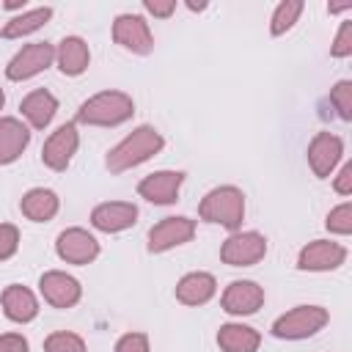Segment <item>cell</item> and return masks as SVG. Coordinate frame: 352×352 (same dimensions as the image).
<instances>
[{
  "instance_id": "obj_1",
  "label": "cell",
  "mask_w": 352,
  "mask_h": 352,
  "mask_svg": "<svg viewBox=\"0 0 352 352\" xmlns=\"http://www.w3.org/2000/svg\"><path fill=\"white\" fill-rule=\"evenodd\" d=\"M162 148H165V138H162L154 126L140 124V126H135L124 140H118V143L107 151L104 165H107L110 173H124V170H129V168L143 165L146 160H151V157L160 154Z\"/></svg>"
},
{
  "instance_id": "obj_2",
  "label": "cell",
  "mask_w": 352,
  "mask_h": 352,
  "mask_svg": "<svg viewBox=\"0 0 352 352\" xmlns=\"http://www.w3.org/2000/svg\"><path fill=\"white\" fill-rule=\"evenodd\" d=\"M135 113V102L124 91H99L88 96L80 110L74 124H88V126H118L129 121Z\"/></svg>"
},
{
  "instance_id": "obj_3",
  "label": "cell",
  "mask_w": 352,
  "mask_h": 352,
  "mask_svg": "<svg viewBox=\"0 0 352 352\" xmlns=\"http://www.w3.org/2000/svg\"><path fill=\"white\" fill-rule=\"evenodd\" d=\"M198 217L204 223H217L228 231H239L245 220V192L234 184H220L209 190L198 204Z\"/></svg>"
},
{
  "instance_id": "obj_4",
  "label": "cell",
  "mask_w": 352,
  "mask_h": 352,
  "mask_svg": "<svg viewBox=\"0 0 352 352\" xmlns=\"http://www.w3.org/2000/svg\"><path fill=\"white\" fill-rule=\"evenodd\" d=\"M327 322H330L327 308H322V305H297V308L286 311L283 316H278L272 322V336L283 338V341H302V338L316 336Z\"/></svg>"
},
{
  "instance_id": "obj_5",
  "label": "cell",
  "mask_w": 352,
  "mask_h": 352,
  "mask_svg": "<svg viewBox=\"0 0 352 352\" xmlns=\"http://www.w3.org/2000/svg\"><path fill=\"white\" fill-rule=\"evenodd\" d=\"M267 256V236L258 231H234L220 245V261L228 267H253Z\"/></svg>"
},
{
  "instance_id": "obj_6",
  "label": "cell",
  "mask_w": 352,
  "mask_h": 352,
  "mask_svg": "<svg viewBox=\"0 0 352 352\" xmlns=\"http://www.w3.org/2000/svg\"><path fill=\"white\" fill-rule=\"evenodd\" d=\"M55 60V47L50 41H33V44H25L6 66V77L11 82H22V80H30L36 74H41L44 69H50Z\"/></svg>"
},
{
  "instance_id": "obj_7",
  "label": "cell",
  "mask_w": 352,
  "mask_h": 352,
  "mask_svg": "<svg viewBox=\"0 0 352 352\" xmlns=\"http://www.w3.org/2000/svg\"><path fill=\"white\" fill-rule=\"evenodd\" d=\"M77 146H80L77 124H74V121H66V124H60V126L44 140V146H41V162H44L50 170L60 173V170L69 168L72 157L77 154Z\"/></svg>"
},
{
  "instance_id": "obj_8",
  "label": "cell",
  "mask_w": 352,
  "mask_h": 352,
  "mask_svg": "<svg viewBox=\"0 0 352 352\" xmlns=\"http://www.w3.org/2000/svg\"><path fill=\"white\" fill-rule=\"evenodd\" d=\"M55 253H58V258L66 261V264L85 267V264H91V261L99 256V239H96L91 231L72 226V228H66V231L58 234V239H55Z\"/></svg>"
},
{
  "instance_id": "obj_9",
  "label": "cell",
  "mask_w": 352,
  "mask_h": 352,
  "mask_svg": "<svg viewBox=\"0 0 352 352\" xmlns=\"http://www.w3.org/2000/svg\"><path fill=\"white\" fill-rule=\"evenodd\" d=\"M195 236V220L184 217V214H173V217H162L160 223H154L148 228V253H165L170 248H179L184 242H190Z\"/></svg>"
},
{
  "instance_id": "obj_10",
  "label": "cell",
  "mask_w": 352,
  "mask_h": 352,
  "mask_svg": "<svg viewBox=\"0 0 352 352\" xmlns=\"http://www.w3.org/2000/svg\"><path fill=\"white\" fill-rule=\"evenodd\" d=\"M113 41L135 55H148L154 50V36L140 14H118L113 22Z\"/></svg>"
},
{
  "instance_id": "obj_11",
  "label": "cell",
  "mask_w": 352,
  "mask_h": 352,
  "mask_svg": "<svg viewBox=\"0 0 352 352\" xmlns=\"http://www.w3.org/2000/svg\"><path fill=\"white\" fill-rule=\"evenodd\" d=\"M346 261V248L333 239H314L297 256V270L302 272H330Z\"/></svg>"
},
{
  "instance_id": "obj_12",
  "label": "cell",
  "mask_w": 352,
  "mask_h": 352,
  "mask_svg": "<svg viewBox=\"0 0 352 352\" xmlns=\"http://www.w3.org/2000/svg\"><path fill=\"white\" fill-rule=\"evenodd\" d=\"M38 292L44 297V302H50L52 308H72L80 302L82 297V286L74 275L60 272V270H50L38 278Z\"/></svg>"
},
{
  "instance_id": "obj_13",
  "label": "cell",
  "mask_w": 352,
  "mask_h": 352,
  "mask_svg": "<svg viewBox=\"0 0 352 352\" xmlns=\"http://www.w3.org/2000/svg\"><path fill=\"white\" fill-rule=\"evenodd\" d=\"M344 157V140L333 132H316L308 143V165L314 170V176L319 179H327L336 165L341 162Z\"/></svg>"
},
{
  "instance_id": "obj_14",
  "label": "cell",
  "mask_w": 352,
  "mask_h": 352,
  "mask_svg": "<svg viewBox=\"0 0 352 352\" xmlns=\"http://www.w3.org/2000/svg\"><path fill=\"white\" fill-rule=\"evenodd\" d=\"M184 184V170H154L138 182V195L148 204L168 206L179 198V190Z\"/></svg>"
},
{
  "instance_id": "obj_15",
  "label": "cell",
  "mask_w": 352,
  "mask_h": 352,
  "mask_svg": "<svg viewBox=\"0 0 352 352\" xmlns=\"http://www.w3.org/2000/svg\"><path fill=\"white\" fill-rule=\"evenodd\" d=\"M264 305V289L256 280H231L220 297V308L231 316H250Z\"/></svg>"
},
{
  "instance_id": "obj_16",
  "label": "cell",
  "mask_w": 352,
  "mask_h": 352,
  "mask_svg": "<svg viewBox=\"0 0 352 352\" xmlns=\"http://www.w3.org/2000/svg\"><path fill=\"white\" fill-rule=\"evenodd\" d=\"M135 223H138V206L132 201H104V204H96L91 212V226L104 234L126 231Z\"/></svg>"
},
{
  "instance_id": "obj_17",
  "label": "cell",
  "mask_w": 352,
  "mask_h": 352,
  "mask_svg": "<svg viewBox=\"0 0 352 352\" xmlns=\"http://www.w3.org/2000/svg\"><path fill=\"white\" fill-rule=\"evenodd\" d=\"M0 305H3V314H6L11 322H16V324H28V322H33V319L38 316V300H36V294H33L28 286H22V283L6 286L3 294H0Z\"/></svg>"
},
{
  "instance_id": "obj_18",
  "label": "cell",
  "mask_w": 352,
  "mask_h": 352,
  "mask_svg": "<svg viewBox=\"0 0 352 352\" xmlns=\"http://www.w3.org/2000/svg\"><path fill=\"white\" fill-rule=\"evenodd\" d=\"M30 143V126L14 116L0 118V165H11L22 157Z\"/></svg>"
},
{
  "instance_id": "obj_19",
  "label": "cell",
  "mask_w": 352,
  "mask_h": 352,
  "mask_svg": "<svg viewBox=\"0 0 352 352\" xmlns=\"http://www.w3.org/2000/svg\"><path fill=\"white\" fill-rule=\"evenodd\" d=\"M55 63L66 77H80L91 63V50L85 44V38H80V36L60 38L55 47Z\"/></svg>"
},
{
  "instance_id": "obj_20",
  "label": "cell",
  "mask_w": 352,
  "mask_h": 352,
  "mask_svg": "<svg viewBox=\"0 0 352 352\" xmlns=\"http://www.w3.org/2000/svg\"><path fill=\"white\" fill-rule=\"evenodd\" d=\"M217 294V280L212 272H187L176 283V300L182 305H204Z\"/></svg>"
},
{
  "instance_id": "obj_21",
  "label": "cell",
  "mask_w": 352,
  "mask_h": 352,
  "mask_svg": "<svg viewBox=\"0 0 352 352\" xmlns=\"http://www.w3.org/2000/svg\"><path fill=\"white\" fill-rule=\"evenodd\" d=\"M19 110H22L25 121H28L33 129H44V126H50V121H52L55 113H58V99H55L47 88H36V91H30V94L19 102Z\"/></svg>"
},
{
  "instance_id": "obj_22",
  "label": "cell",
  "mask_w": 352,
  "mask_h": 352,
  "mask_svg": "<svg viewBox=\"0 0 352 352\" xmlns=\"http://www.w3.org/2000/svg\"><path fill=\"white\" fill-rule=\"evenodd\" d=\"M19 209H22V214H25L28 220H33V223H47V220H52V217L58 214L60 198H58V192L50 190V187H33V190H28V192L22 195Z\"/></svg>"
},
{
  "instance_id": "obj_23",
  "label": "cell",
  "mask_w": 352,
  "mask_h": 352,
  "mask_svg": "<svg viewBox=\"0 0 352 352\" xmlns=\"http://www.w3.org/2000/svg\"><path fill=\"white\" fill-rule=\"evenodd\" d=\"M217 346L223 352H258L261 333L250 324L228 322V324H220V330H217Z\"/></svg>"
},
{
  "instance_id": "obj_24",
  "label": "cell",
  "mask_w": 352,
  "mask_h": 352,
  "mask_svg": "<svg viewBox=\"0 0 352 352\" xmlns=\"http://www.w3.org/2000/svg\"><path fill=\"white\" fill-rule=\"evenodd\" d=\"M50 16H52V8H50V6H38V8L22 11V14L11 16V19L3 25L0 36H3V38H22V36H30V33H36L38 28H44V25L50 22Z\"/></svg>"
},
{
  "instance_id": "obj_25",
  "label": "cell",
  "mask_w": 352,
  "mask_h": 352,
  "mask_svg": "<svg viewBox=\"0 0 352 352\" xmlns=\"http://www.w3.org/2000/svg\"><path fill=\"white\" fill-rule=\"evenodd\" d=\"M302 8H305L302 0H283V3H278L275 11H272V19H270V33L272 36H283L286 30H292L294 22L300 19Z\"/></svg>"
},
{
  "instance_id": "obj_26",
  "label": "cell",
  "mask_w": 352,
  "mask_h": 352,
  "mask_svg": "<svg viewBox=\"0 0 352 352\" xmlns=\"http://www.w3.org/2000/svg\"><path fill=\"white\" fill-rule=\"evenodd\" d=\"M44 352H88V346L77 333L58 330L44 338Z\"/></svg>"
},
{
  "instance_id": "obj_27",
  "label": "cell",
  "mask_w": 352,
  "mask_h": 352,
  "mask_svg": "<svg viewBox=\"0 0 352 352\" xmlns=\"http://www.w3.org/2000/svg\"><path fill=\"white\" fill-rule=\"evenodd\" d=\"M330 104L336 107L341 121H352V82L349 80H338L330 88Z\"/></svg>"
},
{
  "instance_id": "obj_28",
  "label": "cell",
  "mask_w": 352,
  "mask_h": 352,
  "mask_svg": "<svg viewBox=\"0 0 352 352\" xmlns=\"http://www.w3.org/2000/svg\"><path fill=\"white\" fill-rule=\"evenodd\" d=\"M324 226H327V231H330V234L349 236V234H352V204H349V201H344V204H338L336 209H330V214H327Z\"/></svg>"
},
{
  "instance_id": "obj_29",
  "label": "cell",
  "mask_w": 352,
  "mask_h": 352,
  "mask_svg": "<svg viewBox=\"0 0 352 352\" xmlns=\"http://www.w3.org/2000/svg\"><path fill=\"white\" fill-rule=\"evenodd\" d=\"M330 55L333 58H349L352 55V19L341 22V28L330 44Z\"/></svg>"
},
{
  "instance_id": "obj_30",
  "label": "cell",
  "mask_w": 352,
  "mask_h": 352,
  "mask_svg": "<svg viewBox=\"0 0 352 352\" xmlns=\"http://www.w3.org/2000/svg\"><path fill=\"white\" fill-rule=\"evenodd\" d=\"M19 250V228L14 223H0V261Z\"/></svg>"
},
{
  "instance_id": "obj_31",
  "label": "cell",
  "mask_w": 352,
  "mask_h": 352,
  "mask_svg": "<svg viewBox=\"0 0 352 352\" xmlns=\"http://www.w3.org/2000/svg\"><path fill=\"white\" fill-rule=\"evenodd\" d=\"M113 352H151L148 349V336L146 333H124L116 341V349Z\"/></svg>"
},
{
  "instance_id": "obj_32",
  "label": "cell",
  "mask_w": 352,
  "mask_h": 352,
  "mask_svg": "<svg viewBox=\"0 0 352 352\" xmlns=\"http://www.w3.org/2000/svg\"><path fill=\"white\" fill-rule=\"evenodd\" d=\"M0 352H30V344L22 333H3L0 336Z\"/></svg>"
},
{
  "instance_id": "obj_33",
  "label": "cell",
  "mask_w": 352,
  "mask_h": 352,
  "mask_svg": "<svg viewBox=\"0 0 352 352\" xmlns=\"http://www.w3.org/2000/svg\"><path fill=\"white\" fill-rule=\"evenodd\" d=\"M143 8H146L151 16L168 19V16L176 11V0H143Z\"/></svg>"
},
{
  "instance_id": "obj_34",
  "label": "cell",
  "mask_w": 352,
  "mask_h": 352,
  "mask_svg": "<svg viewBox=\"0 0 352 352\" xmlns=\"http://www.w3.org/2000/svg\"><path fill=\"white\" fill-rule=\"evenodd\" d=\"M333 190H336L338 195H352V162H344V165H341L336 182H333Z\"/></svg>"
},
{
  "instance_id": "obj_35",
  "label": "cell",
  "mask_w": 352,
  "mask_h": 352,
  "mask_svg": "<svg viewBox=\"0 0 352 352\" xmlns=\"http://www.w3.org/2000/svg\"><path fill=\"white\" fill-rule=\"evenodd\" d=\"M341 11H352V3H341V6H327V14H341Z\"/></svg>"
},
{
  "instance_id": "obj_36",
  "label": "cell",
  "mask_w": 352,
  "mask_h": 352,
  "mask_svg": "<svg viewBox=\"0 0 352 352\" xmlns=\"http://www.w3.org/2000/svg\"><path fill=\"white\" fill-rule=\"evenodd\" d=\"M3 8H8V11L22 8V11H25V0H8V3H3Z\"/></svg>"
},
{
  "instance_id": "obj_37",
  "label": "cell",
  "mask_w": 352,
  "mask_h": 352,
  "mask_svg": "<svg viewBox=\"0 0 352 352\" xmlns=\"http://www.w3.org/2000/svg\"><path fill=\"white\" fill-rule=\"evenodd\" d=\"M187 8H190V11H204L206 3H187Z\"/></svg>"
},
{
  "instance_id": "obj_38",
  "label": "cell",
  "mask_w": 352,
  "mask_h": 352,
  "mask_svg": "<svg viewBox=\"0 0 352 352\" xmlns=\"http://www.w3.org/2000/svg\"><path fill=\"white\" fill-rule=\"evenodd\" d=\"M3 104H6V94H3V88H0V110H3Z\"/></svg>"
}]
</instances>
